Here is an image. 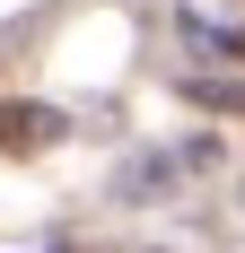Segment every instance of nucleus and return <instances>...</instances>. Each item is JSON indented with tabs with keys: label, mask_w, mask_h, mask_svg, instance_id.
<instances>
[{
	"label": "nucleus",
	"mask_w": 245,
	"mask_h": 253,
	"mask_svg": "<svg viewBox=\"0 0 245 253\" xmlns=\"http://www.w3.org/2000/svg\"><path fill=\"white\" fill-rule=\"evenodd\" d=\"M61 140V114L53 105H0V149L9 157H35V149H53Z\"/></svg>",
	"instance_id": "nucleus-1"
}]
</instances>
